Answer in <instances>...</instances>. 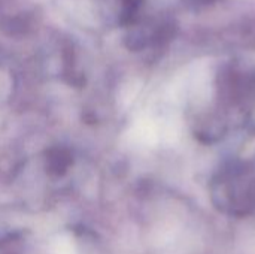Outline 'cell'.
I'll return each mask as SVG.
<instances>
[{
	"label": "cell",
	"mask_w": 255,
	"mask_h": 254,
	"mask_svg": "<svg viewBox=\"0 0 255 254\" xmlns=\"http://www.w3.org/2000/svg\"><path fill=\"white\" fill-rule=\"evenodd\" d=\"M49 254H76L75 243L70 237H57L49 246Z\"/></svg>",
	"instance_id": "cell-1"
}]
</instances>
